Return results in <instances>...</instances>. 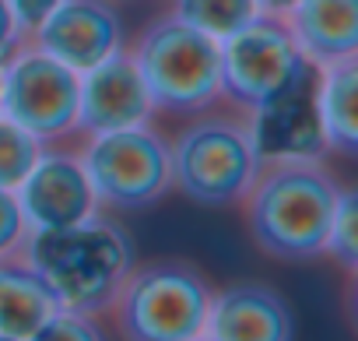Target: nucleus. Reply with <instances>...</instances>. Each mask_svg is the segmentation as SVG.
<instances>
[{"instance_id":"nucleus-1","label":"nucleus","mask_w":358,"mask_h":341,"mask_svg":"<svg viewBox=\"0 0 358 341\" xmlns=\"http://www.w3.org/2000/svg\"><path fill=\"white\" fill-rule=\"evenodd\" d=\"M341 183L316 155L285 151L260 158L243 197L246 232L253 246L285 264L323 257L327 232L341 201Z\"/></svg>"},{"instance_id":"nucleus-2","label":"nucleus","mask_w":358,"mask_h":341,"mask_svg":"<svg viewBox=\"0 0 358 341\" xmlns=\"http://www.w3.org/2000/svg\"><path fill=\"white\" fill-rule=\"evenodd\" d=\"M22 253L43 274L60 309L85 316L109 313L123 278L137 264L130 232L99 211L71 229L29 232Z\"/></svg>"},{"instance_id":"nucleus-3","label":"nucleus","mask_w":358,"mask_h":341,"mask_svg":"<svg viewBox=\"0 0 358 341\" xmlns=\"http://www.w3.org/2000/svg\"><path fill=\"white\" fill-rule=\"evenodd\" d=\"M211 278L187 257L134 264L109 313L123 341H194L204 334Z\"/></svg>"},{"instance_id":"nucleus-4","label":"nucleus","mask_w":358,"mask_h":341,"mask_svg":"<svg viewBox=\"0 0 358 341\" xmlns=\"http://www.w3.org/2000/svg\"><path fill=\"white\" fill-rule=\"evenodd\" d=\"M130 60L158 113L194 116L222 95V43L176 15L155 18L137 36Z\"/></svg>"},{"instance_id":"nucleus-5","label":"nucleus","mask_w":358,"mask_h":341,"mask_svg":"<svg viewBox=\"0 0 358 341\" xmlns=\"http://www.w3.org/2000/svg\"><path fill=\"white\" fill-rule=\"evenodd\" d=\"M260 148L253 127L236 116H201L169 144L172 187L201 208H232L246 197Z\"/></svg>"},{"instance_id":"nucleus-6","label":"nucleus","mask_w":358,"mask_h":341,"mask_svg":"<svg viewBox=\"0 0 358 341\" xmlns=\"http://www.w3.org/2000/svg\"><path fill=\"white\" fill-rule=\"evenodd\" d=\"M309 78L313 64L274 15H257L246 29L222 39V95L250 116L309 92Z\"/></svg>"},{"instance_id":"nucleus-7","label":"nucleus","mask_w":358,"mask_h":341,"mask_svg":"<svg viewBox=\"0 0 358 341\" xmlns=\"http://www.w3.org/2000/svg\"><path fill=\"white\" fill-rule=\"evenodd\" d=\"M81 165L109 211H148L172 190L169 141L148 123L88 137Z\"/></svg>"},{"instance_id":"nucleus-8","label":"nucleus","mask_w":358,"mask_h":341,"mask_svg":"<svg viewBox=\"0 0 358 341\" xmlns=\"http://www.w3.org/2000/svg\"><path fill=\"white\" fill-rule=\"evenodd\" d=\"M0 85V116H8L36 141H57L78 130V92L81 74L43 53L32 43H22L4 64Z\"/></svg>"},{"instance_id":"nucleus-9","label":"nucleus","mask_w":358,"mask_h":341,"mask_svg":"<svg viewBox=\"0 0 358 341\" xmlns=\"http://www.w3.org/2000/svg\"><path fill=\"white\" fill-rule=\"evenodd\" d=\"M25 43L85 74L116 50H123V25L109 0H60L29 32Z\"/></svg>"},{"instance_id":"nucleus-10","label":"nucleus","mask_w":358,"mask_h":341,"mask_svg":"<svg viewBox=\"0 0 358 341\" xmlns=\"http://www.w3.org/2000/svg\"><path fill=\"white\" fill-rule=\"evenodd\" d=\"M15 194L25 211L29 232L71 229L99 211L81 158L67 151H39L36 165L29 169V176Z\"/></svg>"},{"instance_id":"nucleus-11","label":"nucleus","mask_w":358,"mask_h":341,"mask_svg":"<svg viewBox=\"0 0 358 341\" xmlns=\"http://www.w3.org/2000/svg\"><path fill=\"white\" fill-rule=\"evenodd\" d=\"M151 99L148 88L130 60V50H116L102 64L81 74V92H78V130L95 137L123 127L148 123L151 116Z\"/></svg>"},{"instance_id":"nucleus-12","label":"nucleus","mask_w":358,"mask_h":341,"mask_svg":"<svg viewBox=\"0 0 358 341\" xmlns=\"http://www.w3.org/2000/svg\"><path fill=\"white\" fill-rule=\"evenodd\" d=\"M208 341H295V313L267 281H229L211 295Z\"/></svg>"},{"instance_id":"nucleus-13","label":"nucleus","mask_w":358,"mask_h":341,"mask_svg":"<svg viewBox=\"0 0 358 341\" xmlns=\"http://www.w3.org/2000/svg\"><path fill=\"white\" fill-rule=\"evenodd\" d=\"M281 22L313 67L358 53V0H299L281 15Z\"/></svg>"},{"instance_id":"nucleus-14","label":"nucleus","mask_w":358,"mask_h":341,"mask_svg":"<svg viewBox=\"0 0 358 341\" xmlns=\"http://www.w3.org/2000/svg\"><path fill=\"white\" fill-rule=\"evenodd\" d=\"M57 309V295L25 257L0 260V337L29 341Z\"/></svg>"},{"instance_id":"nucleus-15","label":"nucleus","mask_w":358,"mask_h":341,"mask_svg":"<svg viewBox=\"0 0 358 341\" xmlns=\"http://www.w3.org/2000/svg\"><path fill=\"white\" fill-rule=\"evenodd\" d=\"M355 85H358V60H337L320 67V85L313 95V116L320 130V144L334 155L358 151V120H355Z\"/></svg>"},{"instance_id":"nucleus-16","label":"nucleus","mask_w":358,"mask_h":341,"mask_svg":"<svg viewBox=\"0 0 358 341\" xmlns=\"http://www.w3.org/2000/svg\"><path fill=\"white\" fill-rule=\"evenodd\" d=\"M172 15L222 43L246 29L260 15V8L257 0H172Z\"/></svg>"},{"instance_id":"nucleus-17","label":"nucleus","mask_w":358,"mask_h":341,"mask_svg":"<svg viewBox=\"0 0 358 341\" xmlns=\"http://www.w3.org/2000/svg\"><path fill=\"white\" fill-rule=\"evenodd\" d=\"M39 151H43V141H36L29 130H22L8 116H0V187L18 190L22 180L29 176V169L36 165Z\"/></svg>"},{"instance_id":"nucleus-18","label":"nucleus","mask_w":358,"mask_h":341,"mask_svg":"<svg viewBox=\"0 0 358 341\" xmlns=\"http://www.w3.org/2000/svg\"><path fill=\"white\" fill-rule=\"evenodd\" d=\"M323 253L344 274H355V267H358V197H355V190H341Z\"/></svg>"},{"instance_id":"nucleus-19","label":"nucleus","mask_w":358,"mask_h":341,"mask_svg":"<svg viewBox=\"0 0 358 341\" xmlns=\"http://www.w3.org/2000/svg\"><path fill=\"white\" fill-rule=\"evenodd\" d=\"M29 341H106V334L99 330L95 316L71 313V309H57Z\"/></svg>"},{"instance_id":"nucleus-20","label":"nucleus","mask_w":358,"mask_h":341,"mask_svg":"<svg viewBox=\"0 0 358 341\" xmlns=\"http://www.w3.org/2000/svg\"><path fill=\"white\" fill-rule=\"evenodd\" d=\"M25 239H29V222L18 204V194L0 187V260L18 257Z\"/></svg>"},{"instance_id":"nucleus-21","label":"nucleus","mask_w":358,"mask_h":341,"mask_svg":"<svg viewBox=\"0 0 358 341\" xmlns=\"http://www.w3.org/2000/svg\"><path fill=\"white\" fill-rule=\"evenodd\" d=\"M22 43H25V29L18 25L8 0H0V64H4Z\"/></svg>"},{"instance_id":"nucleus-22","label":"nucleus","mask_w":358,"mask_h":341,"mask_svg":"<svg viewBox=\"0 0 358 341\" xmlns=\"http://www.w3.org/2000/svg\"><path fill=\"white\" fill-rule=\"evenodd\" d=\"M11 4V11H15V18H18V25L25 29V39H29V32L60 4V0H8Z\"/></svg>"},{"instance_id":"nucleus-23","label":"nucleus","mask_w":358,"mask_h":341,"mask_svg":"<svg viewBox=\"0 0 358 341\" xmlns=\"http://www.w3.org/2000/svg\"><path fill=\"white\" fill-rule=\"evenodd\" d=\"M299 0H257V8H260V15H274V18H281L288 8H295Z\"/></svg>"},{"instance_id":"nucleus-24","label":"nucleus","mask_w":358,"mask_h":341,"mask_svg":"<svg viewBox=\"0 0 358 341\" xmlns=\"http://www.w3.org/2000/svg\"><path fill=\"white\" fill-rule=\"evenodd\" d=\"M194 341H208V337H204V334H201V337H194Z\"/></svg>"},{"instance_id":"nucleus-25","label":"nucleus","mask_w":358,"mask_h":341,"mask_svg":"<svg viewBox=\"0 0 358 341\" xmlns=\"http://www.w3.org/2000/svg\"><path fill=\"white\" fill-rule=\"evenodd\" d=\"M0 85H4V71H0Z\"/></svg>"},{"instance_id":"nucleus-26","label":"nucleus","mask_w":358,"mask_h":341,"mask_svg":"<svg viewBox=\"0 0 358 341\" xmlns=\"http://www.w3.org/2000/svg\"><path fill=\"white\" fill-rule=\"evenodd\" d=\"M0 341H8V337H0Z\"/></svg>"}]
</instances>
